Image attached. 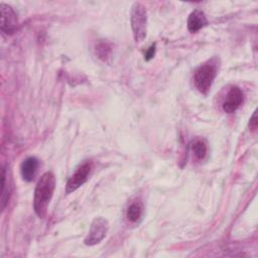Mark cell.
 I'll list each match as a JSON object with an SVG mask.
<instances>
[{
	"label": "cell",
	"mask_w": 258,
	"mask_h": 258,
	"mask_svg": "<svg viewBox=\"0 0 258 258\" xmlns=\"http://www.w3.org/2000/svg\"><path fill=\"white\" fill-rule=\"evenodd\" d=\"M55 187V176L51 171L43 173L34 189L33 209L37 217L43 218Z\"/></svg>",
	"instance_id": "cell-1"
},
{
	"label": "cell",
	"mask_w": 258,
	"mask_h": 258,
	"mask_svg": "<svg viewBox=\"0 0 258 258\" xmlns=\"http://www.w3.org/2000/svg\"><path fill=\"white\" fill-rule=\"evenodd\" d=\"M130 21L134 40L141 42L146 37L147 32V11L141 3L135 2L133 4Z\"/></svg>",
	"instance_id": "cell-2"
},
{
	"label": "cell",
	"mask_w": 258,
	"mask_h": 258,
	"mask_svg": "<svg viewBox=\"0 0 258 258\" xmlns=\"http://www.w3.org/2000/svg\"><path fill=\"white\" fill-rule=\"evenodd\" d=\"M217 76V67L215 63L208 62L201 66L195 74V85L197 89L202 93L207 95L210 91L212 84Z\"/></svg>",
	"instance_id": "cell-3"
},
{
	"label": "cell",
	"mask_w": 258,
	"mask_h": 258,
	"mask_svg": "<svg viewBox=\"0 0 258 258\" xmlns=\"http://www.w3.org/2000/svg\"><path fill=\"white\" fill-rule=\"evenodd\" d=\"M109 229L108 221L102 217L95 218L91 224L89 234L85 238V244L88 246H94L99 244L107 235Z\"/></svg>",
	"instance_id": "cell-4"
},
{
	"label": "cell",
	"mask_w": 258,
	"mask_h": 258,
	"mask_svg": "<svg viewBox=\"0 0 258 258\" xmlns=\"http://www.w3.org/2000/svg\"><path fill=\"white\" fill-rule=\"evenodd\" d=\"M1 11V30L6 34L13 33L17 28V17L16 13L11 6L1 2L0 3Z\"/></svg>",
	"instance_id": "cell-5"
},
{
	"label": "cell",
	"mask_w": 258,
	"mask_h": 258,
	"mask_svg": "<svg viewBox=\"0 0 258 258\" xmlns=\"http://www.w3.org/2000/svg\"><path fill=\"white\" fill-rule=\"evenodd\" d=\"M90 171H91V164L89 162L83 163L75 171V173L69 178L66 186L67 194H71L76 189H78L80 186H82L87 181Z\"/></svg>",
	"instance_id": "cell-6"
},
{
	"label": "cell",
	"mask_w": 258,
	"mask_h": 258,
	"mask_svg": "<svg viewBox=\"0 0 258 258\" xmlns=\"http://www.w3.org/2000/svg\"><path fill=\"white\" fill-rule=\"evenodd\" d=\"M243 103V92L239 87H232L223 103V110L226 113H234Z\"/></svg>",
	"instance_id": "cell-7"
},
{
	"label": "cell",
	"mask_w": 258,
	"mask_h": 258,
	"mask_svg": "<svg viewBox=\"0 0 258 258\" xmlns=\"http://www.w3.org/2000/svg\"><path fill=\"white\" fill-rule=\"evenodd\" d=\"M38 165L39 161L34 156L27 157L25 160H23L20 166V172L23 179L26 181H31L37 172Z\"/></svg>",
	"instance_id": "cell-8"
},
{
	"label": "cell",
	"mask_w": 258,
	"mask_h": 258,
	"mask_svg": "<svg viewBox=\"0 0 258 258\" xmlns=\"http://www.w3.org/2000/svg\"><path fill=\"white\" fill-rule=\"evenodd\" d=\"M208 24L207 17L202 10H194L187 18V29L190 32H197Z\"/></svg>",
	"instance_id": "cell-9"
},
{
	"label": "cell",
	"mask_w": 258,
	"mask_h": 258,
	"mask_svg": "<svg viewBox=\"0 0 258 258\" xmlns=\"http://www.w3.org/2000/svg\"><path fill=\"white\" fill-rule=\"evenodd\" d=\"M142 213H143L142 204L140 202H134L128 207L126 212V217L130 222L135 223L141 218Z\"/></svg>",
	"instance_id": "cell-10"
},
{
	"label": "cell",
	"mask_w": 258,
	"mask_h": 258,
	"mask_svg": "<svg viewBox=\"0 0 258 258\" xmlns=\"http://www.w3.org/2000/svg\"><path fill=\"white\" fill-rule=\"evenodd\" d=\"M192 151L195 153V155L199 158V159H203L206 154H207V143L203 140V139H197L194 141L192 145Z\"/></svg>",
	"instance_id": "cell-11"
},
{
	"label": "cell",
	"mask_w": 258,
	"mask_h": 258,
	"mask_svg": "<svg viewBox=\"0 0 258 258\" xmlns=\"http://www.w3.org/2000/svg\"><path fill=\"white\" fill-rule=\"evenodd\" d=\"M96 52L101 59L106 60L107 57H109V55L111 53V46L106 42H100L96 46Z\"/></svg>",
	"instance_id": "cell-12"
},
{
	"label": "cell",
	"mask_w": 258,
	"mask_h": 258,
	"mask_svg": "<svg viewBox=\"0 0 258 258\" xmlns=\"http://www.w3.org/2000/svg\"><path fill=\"white\" fill-rule=\"evenodd\" d=\"M154 54H155V44L151 45V46L148 48V50L145 52V55H144L145 60L151 59V58L154 56Z\"/></svg>",
	"instance_id": "cell-13"
},
{
	"label": "cell",
	"mask_w": 258,
	"mask_h": 258,
	"mask_svg": "<svg viewBox=\"0 0 258 258\" xmlns=\"http://www.w3.org/2000/svg\"><path fill=\"white\" fill-rule=\"evenodd\" d=\"M249 126L252 130H255L256 127H257V114H256V111L254 112L252 118L250 119V123H249Z\"/></svg>",
	"instance_id": "cell-14"
}]
</instances>
